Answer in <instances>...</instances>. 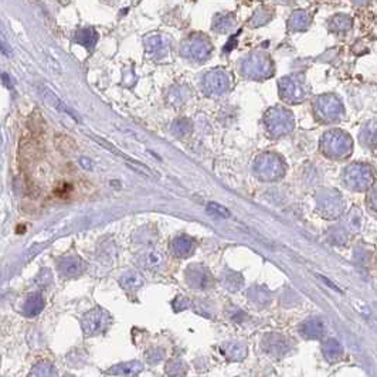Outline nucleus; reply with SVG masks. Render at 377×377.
Instances as JSON below:
<instances>
[{"mask_svg": "<svg viewBox=\"0 0 377 377\" xmlns=\"http://www.w3.org/2000/svg\"><path fill=\"white\" fill-rule=\"evenodd\" d=\"M108 322H109V315L101 308H94L82 316L81 326L87 336H94L102 332L107 328Z\"/></svg>", "mask_w": 377, "mask_h": 377, "instance_id": "1", "label": "nucleus"}, {"mask_svg": "<svg viewBox=\"0 0 377 377\" xmlns=\"http://www.w3.org/2000/svg\"><path fill=\"white\" fill-rule=\"evenodd\" d=\"M37 90H38V94L41 95V98L44 99L47 104H50L54 109H57L58 112L67 114L68 117H71L72 119H74V121H77V122H82L80 115H77V114L72 111L71 108L68 107L64 101L60 99V97H57V95L54 94L53 91H50L47 87H44V85H38V87H37Z\"/></svg>", "mask_w": 377, "mask_h": 377, "instance_id": "2", "label": "nucleus"}, {"mask_svg": "<svg viewBox=\"0 0 377 377\" xmlns=\"http://www.w3.org/2000/svg\"><path fill=\"white\" fill-rule=\"evenodd\" d=\"M325 149L332 156H341L349 152L350 142L345 134H328L325 139Z\"/></svg>", "mask_w": 377, "mask_h": 377, "instance_id": "3", "label": "nucleus"}, {"mask_svg": "<svg viewBox=\"0 0 377 377\" xmlns=\"http://www.w3.org/2000/svg\"><path fill=\"white\" fill-rule=\"evenodd\" d=\"M262 346L272 356H282L289 349L287 339L282 338V336H279V335H269V336H267L264 339V342H262Z\"/></svg>", "mask_w": 377, "mask_h": 377, "instance_id": "4", "label": "nucleus"}, {"mask_svg": "<svg viewBox=\"0 0 377 377\" xmlns=\"http://www.w3.org/2000/svg\"><path fill=\"white\" fill-rule=\"evenodd\" d=\"M227 85H228V81L223 72L213 71L206 75L204 87L210 94H221L225 91Z\"/></svg>", "mask_w": 377, "mask_h": 377, "instance_id": "5", "label": "nucleus"}, {"mask_svg": "<svg viewBox=\"0 0 377 377\" xmlns=\"http://www.w3.org/2000/svg\"><path fill=\"white\" fill-rule=\"evenodd\" d=\"M82 268H84L82 261L80 258H75V257H67V258H63L58 262V269H60L61 275L67 277V278L78 275L82 271Z\"/></svg>", "mask_w": 377, "mask_h": 377, "instance_id": "6", "label": "nucleus"}, {"mask_svg": "<svg viewBox=\"0 0 377 377\" xmlns=\"http://www.w3.org/2000/svg\"><path fill=\"white\" fill-rule=\"evenodd\" d=\"M257 171L262 172V178L264 179H272L277 178V172L281 171L278 166V159L275 156H262L257 165Z\"/></svg>", "mask_w": 377, "mask_h": 377, "instance_id": "7", "label": "nucleus"}, {"mask_svg": "<svg viewBox=\"0 0 377 377\" xmlns=\"http://www.w3.org/2000/svg\"><path fill=\"white\" fill-rule=\"evenodd\" d=\"M172 251L178 257H188L191 252L194 251V241L188 238L186 235L176 237L172 241Z\"/></svg>", "mask_w": 377, "mask_h": 377, "instance_id": "8", "label": "nucleus"}, {"mask_svg": "<svg viewBox=\"0 0 377 377\" xmlns=\"http://www.w3.org/2000/svg\"><path fill=\"white\" fill-rule=\"evenodd\" d=\"M301 333L308 339H321L325 333V328L319 319H308L301 325Z\"/></svg>", "mask_w": 377, "mask_h": 377, "instance_id": "9", "label": "nucleus"}, {"mask_svg": "<svg viewBox=\"0 0 377 377\" xmlns=\"http://www.w3.org/2000/svg\"><path fill=\"white\" fill-rule=\"evenodd\" d=\"M348 182H352L353 188H365L368 186L372 180L369 179L368 176V169L366 168H359V166H352L349 168L348 176H346Z\"/></svg>", "mask_w": 377, "mask_h": 377, "instance_id": "10", "label": "nucleus"}, {"mask_svg": "<svg viewBox=\"0 0 377 377\" xmlns=\"http://www.w3.org/2000/svg\"><path fill=\"white\" fill-rule=\"evenodd\" d=\"M188 281L191 287L206 288L210 282V274L206 269L191 267L188 269Z\"/></svg>", "mask_w": 377, "mask_h": 377, "instance_id": "11", "label": "nucleus"}, {"mask_svg": "<svg viewBox=\"0 0 377 377\" xmlns=\"http://www.w3.org/2000/svg\"><path fill=\"white\" fill-rule=\"evenodd\" d=\"M323 356L329 362H336L343 356V346L336 339H328L322 345Z\"/></svg>", "mask_w": 377, "mask_h": 377, "instance_id": "12", "label": "nucleus"}, {"mask_svg": "<svg viewBox=\"0 0 377 377\" xmlns=\"http://www.w3.org/2000/svg\"><path fill=\"white\" fill-rule=\"evenodd\" d=\"M185 53L190 57H194V58H204L207 54L210 53V45L208 43H204V41L196 38L185 45Z\"/></svg>", "mask_w": 377, "mask_h": 377, "instance_id": "13", "label": "nucleus"}, {"mask_svg": "<svg viewBox=\"0 0 377 377\" xmlns=\"http://www.w3.org/2000/svg\"><path fill=\"white\" fill-rule=\"evenodd\" d=\"M75 41L82 47H85V48H92L98 41V33L92 27L82 28V30H78L75 33Z\"/></svg>", "mask_w": 377, "mask_h": 377, "instance_id": "14", "label": "nucleus"}, {"mask_svg": "<svg viewBox=\"0 0 377 377\" xmlns=\"http://www.w3.org/2000/svg\"><path fill=\"white\" fill-rule=\"evenodd\" d=\"M139 261H141V265H142L145 269H148V271H156V269H159L162 267V264H163V257H162L158 251L149 250V251L142 254V257H141V260Z\"/></svg>", "mask_w": 377, "mask_h": 377, "instance_id": "15", "label": "nucleus"}, {"mask_svg": "<svg viewBox=\"0 0 377 377\" xmlns=\"http://www.w3.org/2000/svg\"><path fill=\"white\" fill-rule=\"evenodd\" d=\"M43 308H44L43 296L40 295V294H33V295H30L26 299L23 311H24V314L27 316H36V315H38L43 311Z\"/></svg>", "mask_w": 377, "mask_h": 377, "instance_id": "16", "label": "nucleus"}, {"mask_svg": "<svg viewBox=\"0 0 377 377\" xmlns=\"http://www.w3.org/2000/svg\"><path fill=\"white\" fill-rule=\"evenodd\" d=\"M142 365L139 362H129V363H122L118 365L117 368L111 369L109 372L118 375V376H125V377H134L136 375H139L142 372Z\"/></svg>", "mask_w": 377, "mask_h": 377, "instance_id": "17", "label": "nucleus"}, {"mask_svg": "<svg viewBox=\"0 0 377 377\" xmlns=\"http://www.w3.org/2000/svg\"><path fill=\"white\" fill-rule=\"evenodd\" d=\"M119 282H121V285L125 288V289H128V291H134V289H138V288L144 284V278H142L138 272L131 271V272L124 274V275L121 277V279H119Z\"/></svg>", "mask_w": 377, "mask_h": 377, "instance_id": "18", "label": "nucleus"}, {"mask_svg": "<svg viewBox=\"0 0 377 377\" xmlns=\"http://www.w3.org/2000/svg\"><path fill=\"white\" fill-rule=\"evenodd\" d=\"M223 353L230 360H241L245 358L247 349L240 343H227L223 346Z\"/></svg>", "mask_w": 377, "mask_h": 377, "instance_id": "19", "label": "nucleus"}, {"mask_svg": "<svg viewBox=\"0 0 377 377\" xmlns=\"http://www.w3.org/2000/svg\"><path fill=\"white\" fill-rule=\"evenodd\" d=\"M30 377H57V372L50 363H40L31 370Z\"/></svg>", "mask_w": 377, "mask_h": 377, "instance_id": "20", "label": "nucleus"}, {"mask_svg": "<svg viewBox=\"0 0 377 377\" xmlns=\"http://www.w3.org/2000/svg\"><path fill=\"white\" fill-rule=\"evenodd\" d=\"M124 161L128 163L129 168H132V171L134 172H138V173H141V175H144V176H156V175L151 171V168H148L146 165L141 163L139 161H135L131 156H126Z\"/></svg>", "mask_w": 377, "mask_h": 377, "instance_id": "21", "label": "nucleus"}, {"mask_svg": "<svg viewBox=\"0 0 377 377\" xmlns=\"http://www.w3.org/2000/svg\"><path fill=\"white\" fill-rule=\"evenodd\" d=\"M207 211L211 215H217V217H221V218H228L231 215L228 208H225L224 206H221L218 203H208L207 204Z\"/></svg>", "mask_w": 377, "mask_h": 377, "instance_id": "22", "label": "nucleus"}, {"mask_svg": "<svg viewBox=\"0 0 377 377\" xmlns=\"http://www.w3.org/2000/svg\"><path fill=\"white\" fill-rule=\"evenodd\" d=\"M326 104H328V107H326L325 104H322V115H328L329 118H335L341 114V107H339V104L336 102V99L331 98Z\"/></svg>", "mask_w": 377, "mask_h": 377, "instance_id": "23", "label": "nucleus"}, {"mask_svg": "<svg viewBox=\"0 0 377 377\" xmlns=\"http://www.w3.org/2000/svg\"><path fill=\"white\" fill-rule=\"evenodd\" d=\"M0 53L3 54V55H6V57H11L13 55V48L10 45L7 37L4 36V33L1 30H0Z\"/></svg>", "mask_w": 377, "mask_h": 377, "instance_id": "24", "label": "nucleus"}, {"mask_svg": "<svg viewBox=\"0 0 377 377\" xmlns=\"http://www.w3.org/2000/svg\"><path fill=\"white\" fill-rule=\"evenodd\" d=\"M166 370H168V373H169L171 376H179V375H182V373L185 372L183 365H182L180 362H171Z\"/></svg>", "mask_w": 377, "mask_h": 377, "instance_id": "25", "label": "nucleus"}, {"mask_svg": "<svg viewBox=\"0 0 377 377\" xmlns=\"http://www.w3.org/2000/svg\"><path fill=\"white\" fill-rule=\"evenodd\" d=\"M190 131V125H188L186 121H178L175 125H173V132L178 135H186Z\"/></svg>", "mask_w": 377, "mask_h": 377, "instance_id": "26", "label": "nucleus"}, {"mask_svg": "<svg viewBox=\"0 0 377 377\" xmlns=\"http://www.w3.org/2000/svg\"><path fill=\"white\" fill-rule=\"evenodd\" d=\"M78 162H80L81 168L85 169V171H92L94 169V162L91 161L90 158H87V156H81Z\"/></svg>", "mask_w": 377, "mask_h": 377, "instance_id": "27", "label": "nucleus"}, {"mask_svg": "<svg viewBox=\"0 0 377 377\" xmlns=\"http://www.w3.org/2000/svg\"><path fill=\"white\" fill-rule=\"evenodd\" d=\"M47 63L51 65V68H53L54 71H57L58 74H61V68H60V64L57 63V61H54L53 58L50 57V55H47Z\"/></svg>", "mask_w": 377, "mask_h": 377, "instance_id": "28", "label": "nucleus"}, {"mask_svg": "<svg viewBox=\"0 0 377 377\" xmlns=\"http://www.w3.org/2000/svg\"><path fill=\"white\" fill-rule=\"evenodd\" d=\"M365 318H366V321L370 323V326L377 332V318H375L373 315H365Z\"/></svg>", "mask_w": 377, "mask_h": 377, "instance_id": "29", "label": "nucleus"}, {"mask_svg": "<svg viewBox=\"0 0 377 377\" xmlns=\"http://www.w3.org/2000/svg\"><path fill=\"white\" fill-rule=\"evenodd\" d=\"M0 77H1V81L4 82V85H6L9 90H11V88H13V84H11V80H10L9 75H7L6 72H1V75H0Z\"/></svg>", "mask_w": 377, "mask_h": 377, "instance_id": "30", "label": "nucleus"}, {"mask_svg": "<svg viewBox=\"0 0 377 377\" xmlns=\"http://www.w3.org/2000/svg\"><path fill=\"white\" fill-rule=\"evenodd\" d=\"M319 279H322V281H325V284H326V285H328V287L333 288V289H335V291H338V292H341V289H339V288L336 287V285H333V284H332V282H331V281H329V279H326V278H325V277H319Z\"/></svg>", "mask_w": 377, "mask_h": 377, "instance_id": "31", "label": "nucleus"}]
</instances>
